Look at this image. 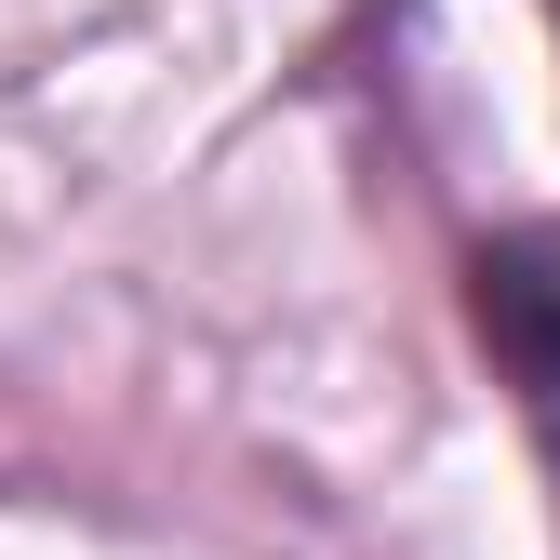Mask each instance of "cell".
Segmentation results:
<instances>
[{
    "instance_id": "obj_1",
    "label": "cell",
    "mask_w": 560,
    "mask_h": 560,
    "mask_svg": "<svg viewBox=\"0 0 560 560\" xmlns=\"http://www.w3.org/2000/svg\"><path fill=\"white\" fill-rule=\"evenodd\" d=\"M467 320H480V347H494L521 428H534L547 467H560V214H547V228H508L494 254L467 267Z\"/></svg>"
}]
</instances>
